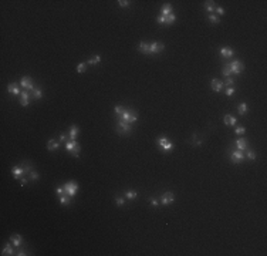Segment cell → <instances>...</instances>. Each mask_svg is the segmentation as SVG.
I'll return each instance as SVG.
<instances>
[{
	"label": "cell",
	"instance_id": "obj_1",
	"mask_svg": "<svg viewBox=\"0 0 267 256\" xmlns=\"http://www.w3.org/2000/svg\"><path fill=\"white\" fill-rule=\"evenodd\" d=\"M65 149H67L73 157H75V158L80 157V145L77 144L75 139H68V141L65 142Z\"/></svg>",
	"mask_w": 267,
	"mask_h": 256
},
{
	"label": "cell",
	"instance_id": "obj_2",
	"mask_svg": "<svg viewBox=\"0 0 267 256\" xmlns=\"http://www.w3.org/2000/svg\"><path fill=\"white\" fill-rule=\"evenodd\" d=\"M120 118L122 121L128 123V124H132V123H135L138 120V114L135 111H131V110H124V113L120 115Z\"/></svg>",
	"mask_w": 267,
	"mask_h": 256
},
{
	"label": "cell",
	"instance_id": "obj_3",
	"mask_svg": "<svg viewBox=\"0 0 267 256\" xmlns=\"http://www.w3.org/2000/svg\"><path fill=\"white\" fill-rule=\"evenodd\" d=\"M78 191V185H77V182H74V181H70V182H67L65 185H64V192L68 195V196H74L75 195V192Z\"/></svg>",
	"mask_w": 267,
	"mask_h": 256
},
{
	"label": "cell",
	"instance_id": "obj_4",
	"mask_svg": "<svg viewBox=\"0 0 267 256\" xmlns=\"http://www.w3.org/2000/svg\"><path fill=\"white\" fill-rule=\"evenodd\" d=\"M117 128H118V132H121L122 135H128V134H131V131H132V128H131V124H128V123L122 121L121 118L118 120Z\"/></svg>",
	"mask_w": 267,
	"mask_h": 256
},
{
	"label": "cell",
	"instance_id": "obj_5",
	"mask_svg": "<svg viewBox=\"0 0 267 256\" xmlns=\"http://www.w3.org/2000/svg\"><path fill=\"white\" fill-rule=\"evenodd\" d=\"M229 67H230V70H232V74H240V73L245 70V64H243L242 61H239V60L232 61V63L229 64Z\"/></svg>",
	"mask_w": 267,
	"mask_h": 256
},
{
	"label": "cell",
	"instance_id": "obj_6",
	"mask_svg": "<svg viewBox=\"0 0 267 256\" xmlns=\"http://www.w3.org/2000/svg\"><path fill=\"white\" fill-rule=\"evenodd\" d=\"M165 48V44L161 43V41H155L152 44H149V54H159L162 53Z\"/></svg>",
	"mask_w": 267,
	"mask_h": 256
},
{
	"label": "cell",
	"instance_id": "obj_7",
	"mask_svg": "<svg viewBox=\"0 0 267 256\" xmlns=\"http://www.w3.org/2000/svg\"><path fill=\"white\" fill-rule=\"evenodd\" d=\"M246 158V155L243 154V151H232V154H230V159H232V162L233 164H240L243 159Z\"/></svg>",
	"mask_w": 267,
	"mask_h": 256
},
{
	"label": "cell",
	"instance_id": "obj_8",
	"mask_svg": "<svg viewBox=\"0 0 267 256\" xmlns=\"http://www.w3.org/2000/svg\"><path fill=\"white\" fill-rule=\"evenodd\" d=\"M173 199H175L173 192H163L162 196H161V204L166 206V205H171L173 202Z\"/></svg>",
	"mask_w": 267,
	"mask_h": 256
},
{
	"label": "cell",
	"instance_id": "obj_9",
	"mask_svg": "<svg viewBox=\"0 0 267 256\" xmlns=\"http://www.w3.org/2000/svg\"><path fill=\"white\" fill-rule=\"evenodd\" d=\"M223 123H225V125L236 127V124H237V118H236L235 115H232V114H226V115L223 117Z\"/></svg>",
	"mask_w": 267,
	"mask_h": 256
},
{
	"label": "cell",
	"instance_id": "obj_10",
	"mask_svg": "<svg viewBox=\"0 0 267 256\" xmlns=\"http://www.w3.org/2000/svg\"><path fill=\"white\" fill-rule=\"evenodd\" d=\"M20 86L27 88V90H31V91L34 90V84H33V80L30 77H23L21 81H20Z\"/></svg>",
	"mask_w": 267,
	"mask_h": 256
},
{
	"label": "cell",
	"instance_id": "obj_11",
	"mask_svg": "<svg viewBox=\"0 0 267 256\" xmlns=\"http://www.w3.org/2000/svg\"><path fill=\"white\" fill-rule=\"evenodd\" d=\"M210 87H212L213 91L220 93V91L223 90V81H220V80H217V78H213V80L210 81Z\"/></svg>",
	"mask_w": 267,
	"mask_h": 256
},
{
	"label": "cell",
	"instance_id": "obj_12",
	"mask_svg": "<svg viewBox=\"0 0 267 256\" xmlns=\"http://www.w3.org/2000/svg\"><path fill=\"white\" fill-rule=\"evenodd\" d=\"M247 145H249L247 139H245V138L236 139V148H237L239 151H245V149H247Z\"/></svg>",
	"mask_w": 267,
	"mask_h": 256
},
{
	"label": "cell",
	"instance_id": "obj_13",
	"mask_svg": "<svg viewBox=\"0 0 267 256\" xmlns=\"http://www.w3.org/2000/svg\"><path fill=\"white\" fill-rule=\"evenodd\" d=\"M7 91H9V94H13V96H19V94H21V93H20V88L17 87L16 83L9 84V86H7Z\"/></svg>",
	"mask_w": 267,
	"mask_h": 256
},
{
	"label": "cell",
	"instance_id": "obj_14",
	"mask_svg": "<svg viewBox=\"0 0 267 256\" xmlns=\"http://www.w3.org/2000/svg\"><path fill=\"white\" fill-rule=\"evenodd\" d=\"M60 148V142L58 141H56V139H48V142H47V149L48 151H57Z\"/></svg>",
	"mask_w": 267,
	"mask_h": 256
},
{
	"label": "cell",
	"instance_id": "obj_15",
	"mask_svg": "<svg viewBox=\"0 0 267 256\" xmlns=\"http://www.w3.org/2000/svg\"><path fill=\"white\" fill-rule=\"evenodd\" d=\"M11 174H13V178H14V179H20V178L24 175V169H23L21 166H16V168H13Z\"/></svg>",
	"mask_w": 267,
	"mask_h": 256
},
{
	"label": "cell",
	"instance_id": "obj_16",
	"mask_svg": "<svg viewBox=\"0 0 267 256\" xmlns=\"http://www.w3.org/2000/svg\"><path fill=\"white\" fill-rule=\"evenodd\" d=\"M138 51L142 53V54H149V44L145 43V41H141L138 44Z\"/></svg>",
	"mask_w": 267,
	"mask_h": 256
},
{
	"label": "cell",
	"instance_id": "obj_17",
	"mask_svg": "<svg viewBox=\"0 0 267 256\" xmlns=\"http://www.w3.org/2000/svg\"><path fill=\"white\" fill-rule=\"evenodd\" d=\"M220 54H222L225 58H230V57H233V50L226 46V47H222V48H220Z\"/></svg>",
	"mask_w": 267,
	"mask_h": 256
},
{
	"label": "cell",
	"instance_id": "obj_18",
	"mask_svg": "<svg viewBox=\"0 0 267 256\" xmlns=\"http://www.w3.org/2000/svg\"><path fill=\"white\" fill-rule=\"evenodd\" d=\"M28 97H30V94H28L27 91H21V94H20V104H21L23 107H27V105H28Z\"/></svg>",
	"mask_w": 267,
	"mask_h": 256
},
{
	"label": "cell",
	"instance_id": "obj_19",
	"mask_svg": "<svg viewBox=\"0 0 267 256\" xmlns=\"http://www.w3.org/2000/svg\"><path fill=\"white\" fill-rule=\"evenodd\" d=\"M205 10L206 11H209V13H213L215 11V9H216V3L215 1H212V0H208V1H205Z\"/></svg>",
	"mask_w": 267,
	"mask_h": 256
},
{
	"label": "cell",
	"instance_id": "obj_20",
	"mask_svg": "<svg viewBox=\"0 0 267 256\" xmlns=\"http://www.w3.org/2000/svg\"><path fill=\"white\" fill-rule=\"evenodd\" d=\"M169 14H172V6L169 4V3H166L163 7H162V11H161V16H163V17H168Z\"/></svg>",
	"mask_w": 267,
	"mask_h": 256
},
{
	"label": "cell",
	"instance_id": "obj_21",
	"mask_svg": "<svg viewBox=\"0 0 267 256\" xmlns=\"http://www.w3.org/2000/svg\"><path fill=\"white\" fill-rule=\"evenodd\" d=\"M58 199H60V204H61V205H64V206H68V205H70V202H71V196H68L67 194L60 195V196H58Z\"/></svg>",
	"mask_w": 267,
	"mask_h": 256
},
{
	"label": "cell",
	"instance_id": "obj_22",
	"mask_svg": "<svg viewBox=\"0 0 267 256\" xmlns=\"http://www.w3.org/2000/svg\"><path fill=\"white\" fill-rule=\"evenodd\" d=\"M10 242H11L14 246H20V245H21V242H23V238H21L20 235H11Z\"/></svg>",
	"mask_w": 267,
	"mask_h": 256
},
{
	"label": "cell",
	"instance_id": "obj_23",
	"mask_svg": "<svg viewBox=\"0 0 267 256\" xmlns=\"http://www.w3.org/2000/svg\"><path fill=\"white\" fill-rule=\"evenodd\" d=\"M78 132H80V128L77 127V125H71V128H70V134H68L70 139H75L77 135H78Z\"/></svg>",
	"mask_w": 267,
	"mask_h": 256
},
{
	"label": "cell",
	"instance_id": "obj_24",
	"mask_svg": "<svg viewBox=\"0 0 267 256\" xmlns=\"http://www.w3.org/2000/svg\"><path fill=\"white\" fill-rule=\"evenodd\" d=\"M237 111H239V114H240V115H245V114L249 111L247 104H246V103H240V104L237 105Z\"/></svg>",
	"mask_w": 267,
	"mask_h": 256
},
{
	"label": "cell",
	"instance_id": "obj_25",
	"mask_svg": "<svg viewBox=\"0 0 267 256\" xmlns=\"http://www.w3.org/2000/svg\"><path fill=\"white\" fill-rule=\"evenodd\" d=\"M31 97H33L34 100H38V98L43 97V91H41L40 88H34V90L31 91Z\"/></svg>",
	"mask_w": 267,
	"mask_h": 256
},
{
	"label": "cell",
	"instance_id": "obj_26",
	"mask_svg": "<svg viewBox=\"0 0 267 256\" xmlns=\"http://www.w3.org/2000/svg\"><path fill=\"white\" fill-rule=\"evenodd\" d=\"M1 255H4V256H7V255H9V256H10V255H14V253H13V249H11V246H10L9 243H7V245H6V246L3 248V251H1Z\"/></svg>",
	"mask_w": 267,
	"mask_h": 256
},
{
	"label": "cell",
	"instance_id": "obj_27",
	"mask_svg": "<svg viewBox=\"0 0 267 256\" xmlns=\"http://www.w3.org/2000/svg\"><path fill=\"white\" fill-rule=\"evenodd\" d=\"M222 74H223L225 77H230V76H232V70H230L229 64L223 66V68H222Z\"/></svg>",
	"mask_w": 267,
	"mask_h": 256
},
{
	"label": "cell",
	"instance_id": "obj_28",
	"mask_svg": "<svg viewBox=\"0 0 267 256\" xmlns=\"http://www.w3.org/2000/svg\"><path fill=\"white\" fill-rule=\"evenodd\" d=\"M233 84H235V78H233V77H226V80L223 81V86L227 87V88H229V87H233Z\"/></svg>",
	"mask_w": 267,
	"mask_h": 256
},
{
	"label": "cell",
	"instance_id": "obj_29",
	"mask_svg": "<svg viewBox=\"0 0 267 256\" xmlns=\"http://www.w3.org/2000/svg\"><path fill=\"white\" fill-rule=\"evenodd\" d=\"M168 141H169V139H168V137H165V135H162V137L156 138V144H158L159 147H163V145H165Z\"/></svg>",
	"mask_w": 267,
	"mask_h": 256
},
{
	"label": "cell",
	"instance_id": "obj_30",
	"mask_svg": "<svg viewBox=\"0 0 267 256\" xmlns=\"http://www.w3.org/2000/svg\"><path fill=\"white\" fill-rule=\"evenodd\" d=\"M161 148H162V151H163V152H171V151L173 149V145H172V142H171V141H168V142H166L163 147H161Z\"/></svg>",
	"mask_w": 267,
	"mask_h": 256
},
{
	"label": "cell",
	"instance_id": "obj_31",
	"mask_svg": "<svg viewBox=\"0 0 267 256\" xmlns=\"http://www.w3.org/2000/svg\"><path fill=\"white\" fill-rule=\"evenodd\" d=\"M21 168L24 169V174H30V172H31L33 165H30L28 162H21Z\"/></svg>",
	"mask_w": 267,
	"mask_h": 256
},
{
	"label": "cell",
	"instance_id": "obj_32",
	"mask_svg": "<svg viewBox=\"0 0 267 256\" xmlns=\"http://www.w3.org/2000/svg\"><path fill=\"white\" fill-rule=\"evenodd\" d=\"M125 196H127V199H130V201H132V199H136V196H138V194H136L135 191H127V194H125Z\"/></svg>",
	"mask_w": 267,
	"mask_h": 256
},
{
	"label": "cell",
	"instance_id": "obj_33",
	"mask_svg": "<svg viewBox=\"0 0 267 256\" xmlns=\"http://www.w3.org/2000/svg\"><path fill=\"white\" fill-rule=\"evenodd\" d=\"M208 19H209V21H210V23H213V24H217V23H219V17H217L215 13L209 14V16H208Z\"/></svg>",
	"mask_w": 267,
	"mask_h": 256
},
{
	"label": "cell",
	"instance_id": "obj_34",
	"mask_svg": "<svg viewBox=\"0 0 267 256\" xmlns=\"http://www.w3.org/2000/svg\"><path fill=\"white\" fill-rule=\"evenodd\" d=\"M100 61H101V56H94L93 58H90L87 61V64H98Z\"/></svg>",
	"mask_w": 267,
	"mask_h": 256
},
{
	"label": "cell",
	"instance_id": "obj_35",
	"mask_svg": "<svg viewBox=\"0 0 267 256\" xmlns=\"http://www.w3.org/2000/svg\"><path fill=\"white\" fill-rule=\"evenodd\" d=\"M75 70H77V73H80V74H83V73H84V71L87 70V63H81V64H78Z\"/></svg>",
	"mask_w": 267,
	"mask_h": 256
},
{
	"label": "cell",
	"instance_id": "obj_36",
	"mask_svg": "<svg viewBox=\"0 0 267 256\" xmlns=\"http://www.w3.org/2000/svg\"><path fill=\"white\" fill-rule=\"evenodd\" d=\"M115 202H117L118 206H124V205H125V199L121 198L120 195H115Z\"/></svg>",
	"mask_w": 267,
	"mask_h": 256
},
{
	"label": "cell",
	"instance_id": "obj_37",
	"mask_svg": "<svg viewBox=\"0 0 267 256\" xmlns=\"http://www.w3.org/2000/svg\"><path fill=\"white\" fill-rule=\"evenodd\" d=\"M226 11H225V9L223 7H219V6H216V9H215V14L216 16H223Z\"/></svg>",
	"mask_w": 267,
	"mask_h": 256
},
{
	"label": "cell",
	"instance_id": "obj_38",
	"mask_svg": "<svg viewBox=\"0 0 267 256\" xmlns=\"http://www.w3.org/2000/svg\"><path fill=\"white\" fill-rule=\"evenodd\" d=\"M175 21V14L172 13V14H169L168 17H166V20H165V24H172Z\"/></svg>",
	"mask_w": 267,
	"mask_h": 256
},
{
	"label": "cell",
	"instance_id": "obj_39",
	"mask_svg": "<svg viewBox=\"0 0 267 256\" xmlns=\"http://www.w3.org/2000/svg\"><path fill=\"white\" fill-rule=\"evenodd\" d=\"M114 111H115V114H117V115L120 117V115H121V114L124 113V108H122V107H121V105L118 104V105H115V107H114Z\"/></svg>",
	"mask_w": 267,
	"mask_h": 256
},
{
	"label": "cell",
	"instance_id": "obj_40",
	"mask_svg": "<svg viewBox=\"0 0 267 256\" xmlns=\"http://www.w3.org/2000/svg\"><path fill=\"white\" fill-rule=\"evenodd\" d=\"M235 132H236L237 135H242V134H245V132H246V128L242 127V125H239V127L235 128Z\"/></svg>",
	"mask_w": 267,
	"mask_h": 256
},
{
	"label": "cell",
	"instance_id": "obj_41",
	"mask_svg": "<svg viewBox=\"0 0 267 256\" xmlns=\"http://www.w3.org/2000/svg\"><path fill=\"white\" fill-rule=\"evenodd\" d=\"M235 93H236V88H235V87H229V88L226 90V96H227V97H232Z\"/></svg>",
	"mask_w": 267,
	"mask_h": 256
},
{
	"label": "cell",
	"instance_id": "obj_42",
	"mask_svg": "<svg viewBox=\"0 0 267 256\" xmlns=\"http://www.w3.org/2000/svg\"><path fill=\"white\" fill-rule=\"evenodd\" d=\"M247 158H249V159H252V161H253V159H256V154H254V151L249 149V151H247Z\"/></svg>",
	"mask_w": 267,
	"mask_h": 256
},
{
	"label": "cell",
	"instance_id": "obj_43",
	"mask_svg": "<svg viewBox=\"0 0 267 256\" xmlns=\"http://www.w3.org/2000/svg\"><path fill=\"white\" fill-rule=\"evenodd\" d=\"M30 179H31V181H37V179H38V174H37L36 171H31V172H30Z\"/></svg>",
	"mask_w": 267,
	"mask_h": 256
},
{
	"label": "cell",
	"instance_id": "obj_44",
	"mask_svg": "<svg viewBox=\"0 0 267 256\" xmlns=\"http://www.w3.org/2000/svg\"><path fill=\"white\" fill-rule=\"evenodd\" d=\"M118 4H120L121 7H128V6H130V1H128V0H120Z\"/></svg>",
	"mask_w": 267,
	"mask_h": 256
},
{
	"label": "cell",
	"instance_id": "obj_45",
	"mask_svg": "<svg viewBox=\"0 0 267 256\" xmlns=\"http://www.w3.org/2000/svg\"><path fill=\"white\" fill-rule=\"evenodd\" d=\"M67 139H70V137H68L67 134H61V135H60V139H58V141H60V142H65Z\"/></svg>",
	"mask_w": 267,
	"mask_h": 256
},
{
	"label": "cell",
	"instance_id": "obj_46",
	"mask_svg": "<svg viewBox=\"0 0 267 256\" xmlns=\"http://www.w3.org/2000/svg\"><path fill=\"white\" fill-rule=\"evenodd\" d=\"M56 192H57V195L60 196V195H64L65 192H64V186H58L57 189H56Z\"/></svg>",
	"mask_w": 267,
	"mask_h": 256
},
{
	"label": "cell",
	"instance_id": "obj_47",
	"mask_svg": "<svg viewBox=\"0 0 267 256\" xmlns=\"http://www.w3.org/2000/svg\"><path fill=\"white\" fill-rule=\"evenodd\" d=\"M165 20H166V17H163V16H158V19H156V21L159 24H165Z\"/></svg>",
	"mask_w": 267,
	"mask_h": 256
},
{
	"label": "cell",
	"instance_id": "obj_48",
	"mask_svg": "<svg viewBox=\"0 0 267 256\" xmlns=\"http://www.w3.org/2000/svg\"><path fill=\"white\" fill-rule=\"evenodd\" d=\"M151 204H152V206L158 208V205H159V201H158V199H155V198H151Z\"/></svg>",
	"mask_w": 267,
	"mask_h": 256
},
{
	"label": "cell",
	"instance_id": "obj_49",
	"mask_svg": "<svg viewBox=\"0 0 267 256\" xmlns=\"http://www.w3.org/2000/svg\"><path fill=\"white\" fill-rule=\"evenodd\" d=\"M16 255H17V256H26V255H27V252H26L24 249H19V251L16 252Z\"/></svg>",
	"mask_w": 267,
	"mask_h": 256
},
{
	"label": "cell",
	"instance_id": "obj_50",
	"mask_svg": "<svg viewBox=\"0 0 267 256\" xmlns=\"http://www.w3.org/2000/svg\"><path fill=\"white\" fill-rule=\"evenodd\" d=\"M26 184H27V178H24V176H21V178H20V185H21V186H24Z\"/></svg>",
	"mask_w": 267,
	"mask_h": 256
}]
</instances>
